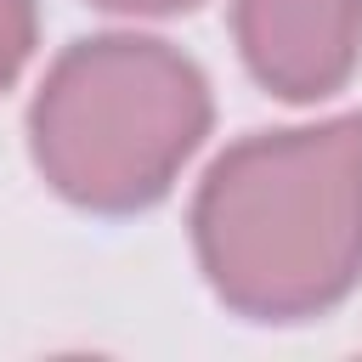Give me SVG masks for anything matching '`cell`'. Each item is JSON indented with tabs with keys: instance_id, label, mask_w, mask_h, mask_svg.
Masks as SVG:
<instances>
[{
	"instance_id": "obj_4",
	"label": "cell",
	"mask_w": 362,
	"mask_h": 362,
	"mask_svg": "<svg viewBox=\"0 0 362 362\" xmlns=\"http://www.w3.org/2000/svg\"><path fill=\"white\" fill-rule=\"evenodd\" d=\"M28 45H34V0H0V85H11Z\"/></svg>"
},
{
	"instance_id": "obj_2",
	"label": "cell",
	"mask_w": 362,
	"mask_h": 362,
	"mask_svg": "<svg viewBox=\"0 0 362 362\" xmlns=\"http://www.w3.org/2000/svg\"><path fill=\"white\" fill-rule=\"evenodd\" d=\"M204 130L209 90L198 68L136 34L74 45L45 74L28 113L45 181L90 209L153 204Z\"/></svg>"
},
{
	"instance_id": "obj_1",
	"label": "cell",
	"mask_w": 362,
	"mask_h": 362,
	"mask_svg": "<svg viewBox=\"0 0 362 362\" xmlns=\"http://www.w3.org/2000/svg\"><path fill=\"white\" fill-rule=\"evenodd\" d=\"M198 260L249 317L334 305L362 272V119L238 141L204 181Z\"/></svg>"
},
{
	"instance_id": "obj_5",
	"label": "cell",
	"mask_w": 362,
	"mask_h": 362,
	"mask_svg": "<svg viewBox=\"0 0 362 362\" xmlns=\"http://www.w3.org/2000/svg\"><path fill=\"white\" fill-rule=\"evenodd\" d=\"M96 6H107V11H181L192 0H96Z\"/></svg>"
},
{
	"instance_id": "obj_3",
	"label": "cell",
	"mask_w": 362,
	"mask_h": 362,
	"mask_svg": "<svg viewBox=\"0 0 362 362\" xmlns=\"http://www.w3.org/2000/svg\"><path fill=\"white\" fill-rule=\"evenodd\" d=\"M238 45L277 96H328L362 51V0H238Z\"/></svg>"
}]
</instances>
